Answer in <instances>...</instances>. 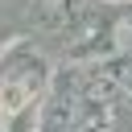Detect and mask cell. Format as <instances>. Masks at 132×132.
I'll return each mask as SVG.
<instances>
[{
	"label": "cell",
	"mask_w": 132,
	"mask_h": 132,
	"mask_svg": "<svg viewBox=\"0 0 132 132\" xmlns=\"http://www.w3.org/2000/svg\"><path fill=\"white\" fill-rule=\"evenodd\" d=\"M37 82H41V62H25V70L12 62L8 70H0V99L8 107H21V103H29Z\"/></svg>",
	"instance_id": "6da1fadb"
},
{
	"label": "cell",
	"mask_w": 132,
	"mask_h": 132,
	"mask_svg": "<svg viewBox=\"0 0 132 132\" xmlns=\"http://www.w3.org/2000/svg\"><path fill=\"white\" fill-rule=\"evenodd\" d=\"M111 91H120V87H116V74H103V78H95V82H91L87 99H91V103H103V99H107Z\"/></svg>",
	"instance_id": "7a4b0ae2"
},
{
	"label": "cell",
	"mask_w": 132,
	"mask_h": 132,
	"mask_svg": "<svg viewBox=\"0 0 132 132\" xmlns=\"http://www.w3.org/2000/svg\"><path fill=\"white\" fill-rule=\"evenodd\" d=\"M111 37H116V50H132V16H120Z\"/></svg>",
	"instance_id": "3957f363"
},
{
	"label": "cell",
	"mask_w": 132,
	"mask_h": 132,
	"mask_svg": "<svg viewBox=\"0 0 132 132\" xmlns=\"http://www.w3.org/2000/svg\"><path fill=\"white\" fill-rule=\"evenodd\" d=\"M111 74H116V87L132 95V62H124V66H120V70H111Z\"/></svg>",
	"instance_id": "277c9868"
}]
</instances>
